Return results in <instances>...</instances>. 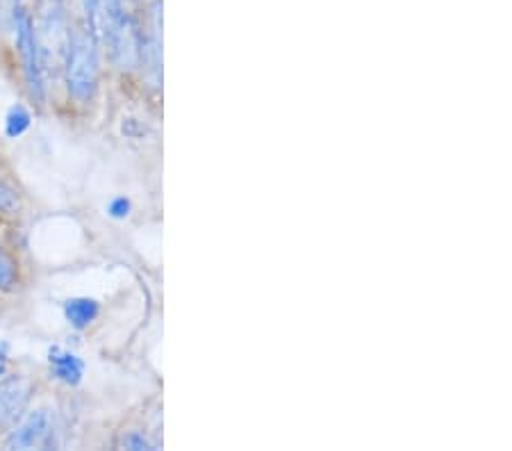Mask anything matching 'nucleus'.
I'll return each mask as SVG.
<instances>
[{"label":"nucleus","instance_id":"13","mask_svg":"<svg viewBox=\"0 0 512 451\" xmlns=\"http://www.w3.org/2000/svg\"><path fill=\"white\" fill-rule=\"evenodd\" d=\"M5 369H7V349L0 344V376L5 374Z\"/></svg>","mask_w":512,"mask_h":451},{"label":"nucleus","instance_id":"3","mask_svg":"<svg viewBox=\"0 0 512 451\" xmlns=\"http://www.w3.org/2000/svg\"><path fill=\"white\" fill-rule=\"evenodd\" d=\"M14 30H16V48H19L23 73H26L30 94L41 103L44 101V67H41L35 26H32L30 14L26 12V7L23 5H14Z\"/></svg>","mask_w":512,"mask_h":451},{"label":"nucleus","instance_id":"11","mask_svg":"<svg viewBox=\"0 0 512 451\" xmlns=\"http://www.w3.org/2000/svg\"><path fill=\"white\" fill-rule=\"evenodd\" d=\"M16 208V196L14 192L10 190V187H5L3 183H0V210L10 212Z\"/></svg>","mask_w":512,"mask_h":451},{"label":"nucleus","instance_id":"9","mask_svg":"<svg viewBox=\"0 0 512 451\" xmlns=\"http://www.w3.org/2000/svg\"><path fill=\"white\" fill-rule=\"evenodd\" d=\"M14 283V267L12 262L5 258V253L0 251V290H10Z\"/></svg>","mask_w":512,"mask_h":451},{"label":"nucleus","instance_id":"6","mask_svg":"<svg viewBox=\"0 0 512 451\" xmlns=\"http://www.w3.org/2000/svg\"><path fill=\"white\" fill-rule=\"evenodd\" d=\"M48 363L53 367L55 379H60L66 385H78L82 381V374H85L82 360L62 347L48 349Z\"/></svg>","mask_w":512,"mask_h":451},{"label":"nucleus","instance_id":"2","mask_svg":"<svg viewBox=\"0 0 512 451\" xmlns=\"http://www.w3.org/2000/svg\"><path fill=\"white\" fill-rule=\"evenodd\" d=\"M35 35L44 71L64 67V57L66 51H69L73 32L66 26L64 7L60 0H41L39 30H35Z\"/></svg>","mask_w":512,"mask_h":451},{"label":"nucleus","instance_id":"8","mask_svg":"<svg viewBox=\"0 0 512 451\" xmlns=\"http://www.w3.org/2000/svg\"><path fill=\"white\" fill-rule=\"evenodd\" d=\"M30 128V114L26 108L16 105V108L10 110L5 119V133L7 137H21L26 130Z\"/></svg>","mask_w":512,"mask_h":451},{"label":"nucleus","instance_id":"4","mask_svg":"<svg viewBox=\"0 0 512 451\" xmlns=\"http://www.w3.org/2000/svg\"><path fill=\"white\" fill-rule=\"evenodd\" d=\"M10 438L5 445L10 449H37L46 447L48 440L53 436V417L46 408L32 410L28 417H21L19 422L12 426Z\"/></svg>","mask_w":512,"mask_h":451},{"label":"nucleus","instance_id":"12","mask_svg":"<svg viewBox=\"0 0 512 451\" xmlns=\"http://www.w3.org/2000/svg\"><path fill=\"white\" fill-rule=\"evenodd\" d=\"M123 445H126L128 449H151V445H148L142 436H137V433H132L130 438L123 440Z\"/></svg>","mask_w":512,"mask_h":451},{"label":"nucleus","instance_id":"7","mask_svg":"<svg viewBox=\"0 0 512 451\" xmlns=\"http://www.w3.org/2000/svg\"><path fill=\"white\" fill-rule=\"evenodd\" d=\"M64 315H66V322H69L73 328H87L98 317V303L87 297L71 299L66 301Z\"/></svg>","mask_w":512,"mask_h":451},{"label":"nucleus","instance_id":"10","mask_svg":"<svg viewBox=\"0 0 512 451\" xmlns=\"http://www.w3.org/2000/svg\"><path fill=\"white\" fill-rule=\"evenodd\" d=\"M107 210H110V215L114 219H126L130 215V201L126 199V196H119V199H114L110 203V208Z\"/></svg>","mask_w":512,"mask_h":451},{"label":"nucleus","instance_id":"1","mask_svg":"<svg viewBox=\"0 0 512 451\" xmlns=\"http://www.w3.org/2000/svg\"><path fill=\"white\" fill-rule=\"evenodd\" d=\"M92 32H73L69 51L64 57V73L69 94L80 103H87L96 94L98 57Z\"/></svg>","mask_w":512,"mask_h":451},{"label":"nucleus","instance_id":"5","mask_svg":"<svg viewBox=\"0 0 512 451\" xmlns=\"http://www.w3.org/2000/svg\"><path fill=\"white\" fill-rule=\"evenodd\" d=\"M32 397V383L21 374L0 381V429L12 426L26 415Z\"/></svg>","mask_w":512,"mask_h":451}]
</instances>
